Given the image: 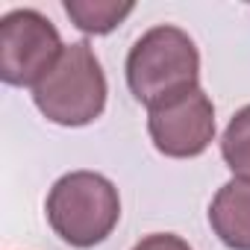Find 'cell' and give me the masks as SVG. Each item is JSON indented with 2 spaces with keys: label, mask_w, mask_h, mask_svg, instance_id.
Instances as JSON below:
<instances>
[{
  "label": "cell",
  "mask_w": 250,
  "mask_h": 250,
  "mask_svg": "<svg viewBox=\"0 0 250 250\" xmlns=\"http://www.w3.org/2000/svg\"><path fill=\"white\" fill-rule=\"evenodd\" d=\"M221 156L238 180H250V106L238 109L221 139Z\"/></svg>",
  "instance_id": "cell-8"
},
{
  "label": "cell",
  "mask_w": 250,
  "mask_h": 250,
  "mask_svg": "<svg viewBox=\"0 0 250 250\" xmlns=\"http://www.w3.org/2000/svg\"><path fill=\"white\" fill-rule=\"evenodd\" d=\"M106 74L85 42L68 44L50 74L33 88L39 112L59 127H85L106 109Z\"/></svg>",
  "instance_id": "cell-3"
},
{
  "label": "cell",
  "mask_w": 250,
  "mask_h": 250,
  "mask_svg": "<svg viewBox=\"0 0 250 250\" xmlns=\"http://www.w3.org/2000/svg\"><path fill=\"white\" fill-rule=\"evenodd\" d=\"M133 250H191V247H188V241H183L174 232H153V235L142 238Z\"/></svg>",
  "instance_id": "cell-9"
},
{
  "label": "cell",
  "mask_w": 250,
  "mask_h": 250,
  "mask_svg": "<svg viewBox=\"0 0 250 250\" xmlns=\"http://www.w3.org/2000/svg\"><path fill=\"white\" fill-rule=\"evenodd\" d=\"M59 30L36 9H12L0 18V77L6 85L36 88L59 62Z\"/></svg>",
  "instance_id": "cell-4"
},
{
  "label": "cell",
  "mask_w": 250,
  "mask_h": 250,
  "mask_svg": "<svg viewBox=\"0 0 250 250\" xmlns=\"http://www.w3.org/2000/svg\"><path fill=\"white\" fill-rule=\"evenodd\" d=\"M200 53L188 33L162 24L147 30L127 56V85L147 109L168 106L171 100L200 88Z\"/></svg>",
  "instance_id": "cell-1"
},
{
  "label": "cell",
  "mask_w": 250,
  "mask_h": 250,
  "mask_svg": "<svg viewBox=\"0 0 250 250\" xmlns=\"http://www.w3.org/2000/svg\"><path fill=\"white\" fill-rule=\"evenodd\" d=\"M147 130L162 156L191 159L200 156L215 139V106L203 88H194L168 106L150 109Z\"/></svg>",
  "instance_id": "cell-5"
},
{
  "label": "cell",
  "mask_w": 250,
  "mask_h": 250,
  "mask_svg": "<svg viewBox=\"0 0 250 250\" xmlns=\"http://www.w3.org/2000/svg\"><path fill=\"white\" fill-rule=\"evenodd\" d=\"M136 9V3H115V0H65V12L77 30L88 36L112 33L124 18Z\"/></svg>",
  "instance_id": "cell-7"
},
{
  "label": "cell",
  "mask_w": 250,
  "mask_h": 250,
  "mask_svg": "<svg viewBox=\"0 0 250 250\" xmlns=\"http://www.w3.org/2000/svg\"><path fill=\"white\" fill-rule=\"evenodd\" d=\"M209 224L229 250H250V180H229L209 206Z\"/></svg>",
  "instance_id": "cell-6"
},
{
  "label": "cell",
  "mask_w": 250,
  "mask_h": 250,
  "mask_svg": "<svg viewBox=\"0 0 250 250\" xmlns=\"http://www.w3.org/2000/svg\"><path fill=\"white\" fill-rule=\"evenodd\" d=\"M44 212L62 241L71 247H94L118 227L121 197L103 174L74 171L53 183Z\"/></svg>",
  "instance_id": "cell-2"
}]
</instances>
